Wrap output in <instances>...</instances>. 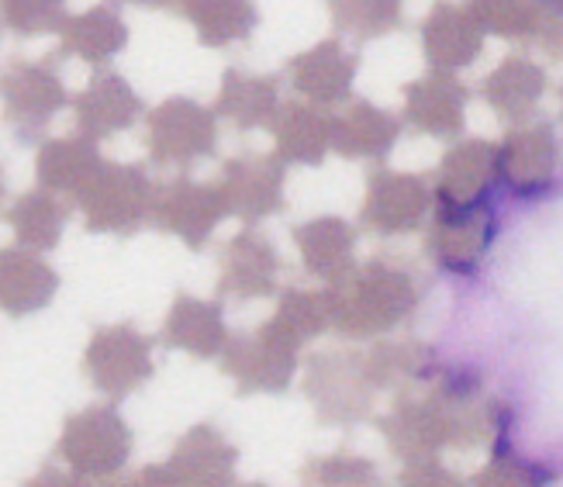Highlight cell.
I'll list each match as a JSON object with an SVG mask.
<instances>
[{"label":"cell","mask_w":563,"mask_h":487,"mask_svg":"<svg viewBox=\"0 0 563 487\" xmlns=\"http://www.w3.org/2000/svg\"><path fill=\"white\" fill-rule=\"evenodd\" d=\"M339 35L353 42H374L401 29L405 0H325Z\"/></svg>","instance_id":"34"},{"label":"cell","mask_w":563,"mask_h":487,"mask_svg":"<svg viewBox=\"0 0 563 487\" xmlns=\"http://www.w3.org/2000/svg\"><path fill=\"white\" fill-rule=\"evenodd\" d=\"M277 156L287 166H318L332 153V111L308 101L284 104L274 121Z\"/></svg>","instance_id":"28"},{"label":"cell","mask_w":563,"mask_h":487,"mask_svg":"<svg viewBox=\"0 0 563 487\" xmlns=\"http://www.w3.org/2000/svg\"><path fill=\"white\" fill-rule=\"evenodd\" d=\"M145 150L156 166L190 169L218 153V114L194 97H166L145 114Z\"/></svg>","instance_id":"5"},{"label":"cell","mask_w":563,"mask_h":487,"mask_svg":"<svg viewBox=\"0 0 563 487\" xmlns=\"http://www.w3.org/2000/svg\"><path fill=\"white\" fill-rule=\"evenodd\" d=\"M498 145L492 142H456L439 163V177L432 187V204H487L498 190Z\"/></svg>","instance_id":"17"},{"label":"cell","mask_w":563,"mask_h":487,"mask_svg":"<svg viewBox=\"0 0 563 487\" xmlns=\"http://www.w3.org/2000/svg\"><path fill=\"white\" fill-rule=\"evenodd\" d=\"M222 187L229 214L242 218L246 225L266 222L284 211V187H287V163L274 153H242L232 156L214 180Z\"/></svg>","instance_id":"13"},{"label":"cell","mask_w":563,"mask_h":487,"mask_svg":"<svg viewBox=\"0 0 563 487\" xmlns=\"http://www.w3.org/2000/svg\"><path fill=\"white\" fill-rule=\"evenodd\" d=\"M360 73V56L342 38H325L311 45L308 53L294 56L284 69L290 90L314 108H342L353 97V84Z\"/></svg>","instance_id":"15"},{"label":"cell","mask_w":563,"mask_h":487,"mask_svg":"<svg viewBox=\"0 0 563 487\" xmlns=\"http://www.w3.org/2000/svg\"><path fill=\"white\" fill-rule=\"evenodd\" d=\"M125 4H135V8H156V11H177L180 0H125Z\"/></svg>","instance_id":"42"},{"label":"cell","mask_w":563,"mask_h":487,"mask_svg":"<svg viewBox=\"0 0 563 487\" xmlns=\"http://www.w3.org/2000/svg\"><path fill=\"white\" fill-rule=\"evenodd\" d=\"M56 290H59V274L42 253L24 246L0 250V311L4 314L29 319V314L53 305Z\"/></svg>","instance_id":"23"},{"label":"cell","mask_w":563,"mask_h":487,"mask_svg":"<svg viewBox=\"0 0 563 487\" xmlns=\"http://www.w3.org/2000/svg\"><path fill=\"white\" fill-rule=\"evenodd\" d=\"M129 45V24L114 0L69 14L59 32V56L84 59L90 66H108Z\"/></svg>","instance_id":"27"},{"label":"cell","mask_w":563,"mask_h":487,"mask_svg":"<svg viewBox=\"0 0 563 487\" xmlns=\"http://www.w3.org/2000/svg\"><path fill=\"white\" fill-rule=\"evenodd\" d=\"M142 114H145V101L139 97V90L114 69H97L90 84L73 97L77 132L93 142L135 129Z\"/></svg>","instance_id":"16"},{"label":"cell","mask_w":563,"mask_h":487,"mask_svg":"<svg viewBox=\"0 0 563 487\" xmlns=\"http://www.w3.org/2000/svg\"><path fill=\"white\" fill-rule=\"evenodd\" d=\"M177 14L194 24V35L208 48L250 42L260 24L253 0H180Z\"/></svg>","instance_id":"30"},{"label":"cell","mask_w":563,"mask_h":487,"mask_svg":"<svg viewBox=\"0 0 563 487\" xmlns=\"http://www.w3.org/2000/svg\"><path fill=\"white\" fill-rule=\"evenodd\" d=\"M335 319V290L322 287V290H305V287H287L277 311H274V329H280L290 343H311V339L325 335L332 329Z\"/></svg>","instance_id":"33"},{"label":"cell","mask_w":563,"mask_h":487,"mask_svg":"<svg viewBox=\"0 0 563 487\" xmlns=\"http://www.w3.org/2000/svg\"><path fill=\"white\" fill-rule=\"evenodd\" d=\"M166 467L180 487H235L239 450L218 425L201 422L180 435Z\"/></svg>","instance_id":"19"},{"label":"cell","mask_w":563,"mask_h":487,"mask_svg":"<svg viewBox=\"0 0 563 487\" xmlns=\"http://www.w3.org/2000/svg\"><path fill=\"white\" fill-rule=\"evenodd\" d=\"M235 487H271V484H260V480H253V484H235Z\"/></svg>","instance_id":"44"},{"label":"cell","mask_w":563,"mask_h":487,"mask_svg":"<svg viewBox=\"0 0 563 487\" xmlns=\"http://www.w3.org/2000/svg\"><path fill=\"white\" fill-rule=\"evenodd\" d=\"M467 11L484 35L492 32L508 42H536L543 29V11L532 0H471Z\"/></svg>","instance_id":"36"},{"label":"cell","mask_w":563,"mask_h":487,"mask_svg":"<svg viewBox=\"0 0 563 487\" xmlns=\"http://www.w3.org/2000/svg\"><path fill=\"white\" fill-rule=\"evenodd\" d=\"M335 290V319L332 332L342 339H380L401 329L411 311L419 308V280L408 266L395 259H366L342 280Z\"/></svg>","instance_id":"1"},{"label":"cell","mask_w":563,"mask_h":487,"mask_svg":"<svg viewBox=\"0 0 563 487\" xmlns=\"http://www.w3.org/2000/svg\"><path fill=\"white\" fill-rule=\"evenodd\" d=\"M301 487H384V480L374 460L339 450L308 460L301 471Z\"/></svg>","instance_id":"37"},{"label":"cell","mask_w":563,"mask_h":487,"mask_svg":"<svg viewBox=\"0 0 563 487\" xmlns=\"http://www.w3.org/2000/svg\"><path fill=\"white\" fill-rule=\"evenodd\" d=\"M484 48V32L474 14L450 0H439L422 21V53L432 69L456 73L471 66Z\"/></svg>","instance_id":"25"},{"label":"cell","mask_w":563,"mask_h":487,"mask_svg":"<svg viewBox=\"0 0 563 487\" xmlns=\"http://www.w3.org/2000/svg\"><path fill=\"white\" fill-rule=\"evenodd\" d=\"M280 287V253L274 239H266L256 225L235 232L218 253V298L260 301L277 295Z\"/></svg>","instance_id":"14"},{"label":"cell","mask_w":563,"mask_h":487,"mask_svg":"<svg viewBox=\"0 0 563 487\" xmlns=\"http://www.w3.org/2000/svg\"><path fill=\"white\" fill-rule=\"evenodd\" d=\"M560 145L553 125H522L498 145V184L519 201H540L556 187Z\"/></svg>","instance_id":"12"},{"label":"cell","mask_w":563,"mask_h":487,"mask_svg":"<svg viewBox=\"0 0 563 487\" xmlns=\"http://www.w3.org/2000/svg\"><path fill=\"white\" fill-rule=\"evenodd\" d=\"M305 398L325 425L363 422L377 398V387L363 367V353H314L305 363Z\"/></svg>","instance_id":"6"},{"label":"cell","mask_w":563,"mask_h":487,"mask_svg":"<svg viewBox=\"0 0 563 487\" xmlns=\"http://www.w3.org/2000/svg\"><path fill=\"white\" fill-rule=\"evenodd\" d=\"M405 121L371 101H346L332 111V153L356 163H384L401 139Z\"/></svg>","instance_id":"20"},{"label":"cell","mask_w":563,"mask_h":487,"mask_svg":"<svg viewBox=\"0 0 563 487\" xmlns=\"http://www.w3.org/2000/svg\"><path fill=\"white\" fill-rule=\"evenodd\" d=\"M66 18V0H0V21L18 38L59 35Z\"/></svg>","instance_id":"38"},{"label":"cell","mask_w":563,"mask_h":487,"mask_svg":"<svg viewBox=\"0 0 563 487\" xmlns=\"http://www.w3.org/2000/svg\"><path fill=\"white\" fill-rule=\"evenodd\" d=\"M4 193H8V180H4V169H0V208H4Z\"/></svg>","instance_id":"43"},{"label":"cell","mask_w":563,"mask_h":487,"mask_svg":"<svg viewBox=\"0 0 563 487\" xmlns=\"http://www.w3.org/2000/svg\"><path fill=\"white\" fill-rule=\"evenodd\" d=\"M229 218V204L218 184L177 177L156 187L150 225L180 239L187 250H205L214 229Z\"/></svg>","instance_id":"10"},{"label":"cell","mask_w":563,"mask_h":487,"mask_svg":"<svg viewBox=\"0 0 563 487\" xmlns=\"http://www.w3.org/2000/svg\"><path fill=\"white\" fill-rule=\"evenodd\" d=\"M229 325L225 311L218 301L194 298V295H177L174 305L166 311V322L159 329V343L166 350H177L198 359H214L222 356L229 343Z\"/></svg>","instance_id":"22"},{"label":"cell","mask_w":563,"mask_h":487,"mask_svg":"<svg viewBox=\"0 0 563 487\" xmlns=\"http://www.w3.org/2000/svg\"><path fill=\"white\" fill-rule=\"evenodd\" d=\"M498 235V204H432L426 253L443 274L474 277Z\"/></svg>","instance_id":"9"},{"label":"cell","mask_w":563,"mask_h":487,"mask_svg":"<svg viewBox=\"0 0 563 487\" xmlns=\"http://www.w3.org/2000/svg\"><path fill=\"white\" fill-rule=\"evenodd\" d=\"M0 35H4V21H0Z\"/></svg>","instance_id":"45"},{"label":"cell","mask_w":563,"mask_h":487,"mask_svg":"<svg viewBox=\"0 0 563 487\" xmlns=\"http://www.w3.org/2000/svg\"><path fill=\"white\" fill-rule=\"evenodd\" d=\"M366 377L374 380L377 391H390L401 384H429L439 374V363L429 346L422 343H377L363 353Z\"/></svg>","instance_id":"32"},{"label":"cell","mask_w":563,"mask_h":487,"mask_svg":"<svg viewBox=\"0 0 563 487\" xmlns=\"http://www.w3.org/2000/svg\"><path fill=\"white\" fill-rule=\"evenodd\" d=\"M59 53L45 59H11L0 66V108H4V125L21 145H32L45 135L53 121L73 97L59 73Z\"/></svg>","instance_id":"3"},{"label":"cell","mask_w":563,"mask_h":487,"mask_svg":"<svg viewBox=\"0 0 563 487\" xmlns=\"http://www.w3.org/2000/svg\"><path fill=\"white\" fill-rule=\"evenodd\" d=\"M21 487H93V480L73 474V471H59V467H42L35 477H29Z\"/></svg>","instance_id":"41"},{"label":"cell","mask_w":563,"mask_h":487,"mask_svg":"<svg viewBox=\"0 0 563 487\" xmlns=\"http://www.w3.org/2000/svg\"><path fill=\"white\" fill-rule=\"evenodd\" d=\"M135 432L118 405H90L69 416L56 443V456L87 480H111L132 460Z\"/></svg>","instance_id":"4"},{"label":"cell","mask_w":563,"mask_h":487,"mask_svg":"<svg viewBox=\"0 0 563 487\" xmlns=\"http://www.w3.org/2000/svg\"><path fill=\"white\" fill-rule=\"evenodd\" d=\"M484 101L505 121H529L547 93V73L529 56H508L481 87Z\"/></svg>","instance_id":"29"},{"label":"cell","mask_w":563,"mask_h":487,"mask_svg":"<svg viewBox=\"0 0 563 487\" xmlns=\"http://www.w3.org/2000/svg\"><path fill=\"white\" fill-rule=\"evenodd\" d=\"M66 222H69V204L59 198V193L45 190V187L24 190L8 208V225L18 239V246L35 250V253L56 250L66 232Z\"/></svg>","instance_id":"31"},{"label":"cell","mask_w":563,"mask_h":487,"mask_svg":"<svg viewBox=\"0 0 563 487\" xmlns=\"http://www.w3.org/2000/svg\"><path fill=\"white\" fill-rule=\"evenodd\" d=\"M305 270L325 287H339L356 270V229L339 214L308 218L290 232Z\"/></svg>","instance_id":"21"},{"label":"cell","mask_w":563,"mask_h":487,"mask_svg":"<svg viewBox=\"0 0 563 487\" xmlns=\"http://www.w3.org/2000/svg\"><path fill=\"white\" fill-rule=\"evenodd\" d=\"M467 87L453 73L432 69L405 90L401 121L411 132L450 142L463 132V121H467Z\"/></svg>","instance_id":"18"},{"label":"cell","mask_w":563,"mask_h":487,"mask_svg":"<svg viewBox=\"0 0 563 487\" xmlns=\"http://www.w3.org/2000/svg\"><path fill=\"white\" fill-rule=\"evenodd\" d=\"M108 159L97 150V142L73 132V135H59V139H45L38 145L35 156V177L38 187L53 190V193H66L69 201L80 198V190L97 177Z\"/></svg>","instance_id":"26"},{"label":"cell","mask_w":563,"mask_h":487,"mask_svg":"<svg viewBox=\"0 0 563 487\" xmlns=\"http://www.w3.org/2000/svg\"><path fill=\"white\" fill-rule=\"evenodd\" d=\"M280 80L263 77V73L250 69H225L222 87L214 97V114L232 121L239 132H260L274 129V121L280 114Z\"/></svg>","instance_id":"24"},{"label":"cell","mask_w":563,"mask_h":487,"mask_svg":"<svg viewBox=\"0 0 563 487\" xmlns=\"http://www.w3.org/2000/svg\"><path fill=\"white\" fill-rule=\"evenodd\" d=\"M153 339L139 332L132 322L101 325L93 329L84 350V374L87 380L111 401L135 395L142 384H150L156 374Z\"/></svg>","instance_id":"7"},{"label":"cell","mask_w":563,"mask_h":487,"mask_svg":"<svg viewBox=\"0 0 563 487\" xmlns=\"http://www.w3.org/2000/svg\"><path fill=\"white\" fill-rule=\"evenodd\" d=\"M398 487H471V480H463L439 460H415V464H405Z\"/></svg>","instance_id":"39"},{"label":"cell","mask_w":563,"mask_h":487,"mask_svg":"<svg viewBox=\"0 0 563 487\" xmlns=\"http://www.w3.org/2000/svg\"><path fill=\"white\" fill-rule=\"evenodd\" d=\"M108 487H180V484L166 464H145L129 477H111Z\"/></svg>","instance_id":"40"},{"label":"cell","mask_w":563,"mask_h":487,"mask_svg":"<svg viewBox=\"0 0 563 487\" xmlns=\"http://www.w3.org/2000/svg\"><path fill=\"white\" fill-rule=\"evenodd\" d=\"M429 214H432V190L422 177L377 166L371 180H366V198L360 208V222L366 232H374L380 239L411 235L426 225Z\"/></svg>","instance_id":"11"},{"label":"cell","mask_w":563,"mask_h":487,"mask_svg":"<svg viewBox=\"0 0 563 487\" xmlns=\"http://www.w3.org/2000/svg\"><path fill=\"white\" fill-rule=\"evenodd\" d=\"M556 480V471L543 460H532L516 450L511 435L492 443V460L477 471L471 487H550Z\"/></svg>","instance_id":"35"},{"label":"cell","mask_w":563,"mask_h":487,"mask_svg":"<svg viewBox=\"0 0 563 487\" xmlns=\"http://www.w3.org/2000/svg\"><path fill=\"white\" fill-rule=\"evenodd\" d=\"M156 187L150 169L139 163H104L73 204L84 211L87 232L132 239L150 225Z\"/></svg>","instance_id":"2"},{"label":"cell","mask_w":563,"mask_h":487,"mask_svg":"<svg viewBox=\"0 0 563 487\" xmlns=\"http://www.w3.org/2000/svg\"><path fill=\"white\" fill-rule=\"evenodd\" d=\"M298 343H290L274 322H263L253 332L232 335L218 359L239 395H284L298 377Z\"/></svg>","instance_id":"8"}]
</instances>
